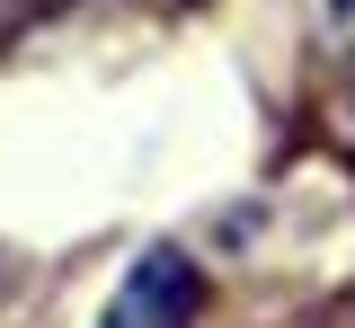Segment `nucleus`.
<instances>
[{
	"label": "nucleus",
	"instance_id": "f257e3e1",
	"mask_svg": "<svg viewBox=\"0 0 355 328\" xmlns=\"http://www.w3.org/2000/svg\"><path fill=\"white\" fill-rule=\"evenodd\" d=\"M196 302H205V284H196V257H178V248H142L116 284V302H107V320L98 328H196Z\"/></svg>",
	"mask_w": 355,
	"mask_h": 328
},
{
	"label": "nucleus",
	"instance_id": "f03ea898",
	"mask_svg": "<svg viewBox=\"0 0 355 328\" xmlns=\"http://www.w3.org/2000/svg\"><path fill=\"white\" fill-rule=\"evenodd\" d=\"M329 36H338V45L355 53V0H329Z\"/></svg>",
	"mask_w": 355,
	"mask_h": 328
},
{
	"label": "nucleus",
	"instance_id": "7ed1b4c3",
	"mask_svg": "<svg viewBox=\"0 0 355 328\" xmlns=\"http://www.w3.org/2000/svg\"><path fill=\"white\" fill-rule=\"evenodd\" d=\"M329 328H355V311H338V320H329Z\"/></svg>",
	"mask_w": 355,
	"mask_h": 328
}]
</instances>
